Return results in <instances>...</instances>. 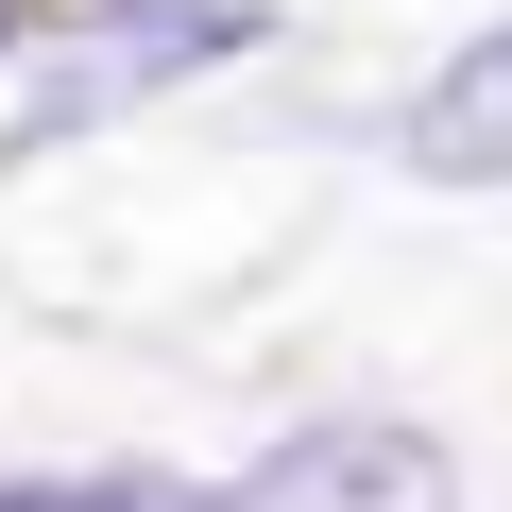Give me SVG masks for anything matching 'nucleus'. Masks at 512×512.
<instances>
[{
  "label": "nucleus",
  "instance_id": "obj_1",
  "mask_svg": "<svg viewBox=\"0 0 512 512\" xmlns=\"http://www.w3.org/2000/svg\"><path fill=\"white\" fill-rule=\"evenodd\" d=\"M256 35H274V0H103V18L35 35L18 154H52V137H86V120H137V103H171L188 69H239Z\"/></svg>",
  "mask_w": 512,
  "mask_h": 512
},
{
  "label": "nucleus",
  "instance_id": "obj_2",
  "mask_svg": "<svg viewBox=\"0 0 512 512\" xmlns=\"http://www.w3.org/2000/svg\"><path fill=\"white\" fill-rule=\"evenodd\" d=\"M239 512H461V461L427 427H393V410H342V427H291L256 461Z\"/></svg>",
  "mask_w": 512,
  "mask_h": 512
},
{
  "label": "nucleus",
  "instance_id": "obj_3",
  "mask_svg": "<svg viewBox=\"0 0 512 512\" xmlns=\"http://www.w3.org/2000/svg\"><path fill=\"white\" fill-rule=\"evenodd\" d=\"M393 154H410L427 188H512V18H495V35H461V52L410 86Z\"/></svg>",
  "mask_w": 512,
  "mask_h": 512
},
{
  "label": "nucleus",
  "instance_id": "obj_4",
  "mask_svg": "<svg viewBox=\"0 0 512 512\" xmlns=\"http://www.w3.org/2000/svg\"><path fill=\"white\" fill-rule=\"evenodd\" d=\"M35 35H52V0H0V52H35Z\"/></svg>",
  "mask_w": 512,
  "mask_h": 512
},
{
  "label": "nucleus",
  "instance_id": "obj_5",
  "mask_svg": "<svg viewBox=\"0 0 512 512\" xmlns=\"http://www.w3.org/2000/svg\"><path fill=\"white\" fill-rule=\"evenodd\" d=\"M0 512H69V495H35V478H0Z\"/></svg>",
  "mask_w": 512,
  "mask_h": 512
}]
</instances>
